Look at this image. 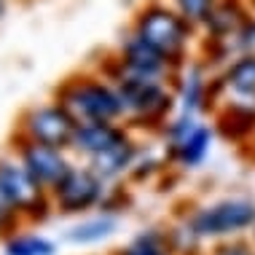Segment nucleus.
Segmentation results:
<instances>
[{"instance_id": "f257e3e1", "label": "nucleus", "mask_w": 255, "mask_h": 255, "mask_svg": "<svg viewBox=\"0 0 255 255\" xmlns=\"http://www.w3.org/2000/svg\"><path fill=\"white\" fill-rule=\"evenodd\" d=\"M100 75L116 86L124 105V121L129 129H148L164 134L172 113L177 108V92L169 81L140 78V75L124 73L116 54H108L100 65Z\"/></svg>"}, {"instance_id": "f03ea898", "label": "nucleus", "mask_w": 255, "mask_h": 255, "mask_svg": "<svg viewBox=\"0 0 255 255\" xmlns=\"http://www.w3.org/2000/svg\"><path fill=\"white\" fill-rule=\"evenodd\" d=\"M132 32L167 62L175 75H180L188 67V49L196 35V27L185 22L172 5L161 0L145 3L134 13Z\"/></svg>"}, {"instance_id": "7ed1b4c3", "label": "nucleus", "mask_w": 255, "mask_h": 255, "mask_svg": "<svg viewBox=\"0 0 255 255\" xmlns=\"http://www.w3.org/2000/svg\"><path fill=\"white\" fill-rule=\"evenodd\" d=\"M54 102L73 116L75 124H100L124 121V105L116 86L100 73H75L67 75L54 89Z\"/></svg>"}, {"instance_id": "20e7f679", "label": "nucleus", "mask_w": 255, "mask_h": 255, "mask_svg": "<svg viewBox=\"0 0 255 255\" xmlns=\"http://www.w3.org/2000/svg\"><path fill=\"white\" fill-rule=\"evenodd\" d=\"M185 226L202 239H237L255 226V199L250 196H223L202 204L185 215Z\"/></svg>"}, {"instance_id": "39448f33", "label": "nucleus", "mask_w": 255, "mask_h": 255, "mask_svg": "<svg viewBox=\"0 0 255 255\" xmlns=\"http://www.w3.org/2000/svg\"><path fill=\"white\" fill-rule=\"evenodd\" d=\"M0 191L19 207L24 223H43L54 212L51 194L35 183V177L24 169L16 156L0 153Z\"/></svg>"}, {"instance_id": "423d86ee", "label": "nucleus", "mask_w": 255, "mask_h": 255, "mask_svg": "<svg viewBox=\"0 0 255 255\" xmlns=\"http://www.w3.org/2000/svg\"><path fill=\"white\" fill-rule=\"evenodd\" d=\"M75 129L78 124L57 102H46V105H32L27 108L16 121V134L27 137L40 145H51L59 150H70L75 140Z\"/></svg>"}, {"instance_id": "0eeeda50", "label": "nucleus", "mask_w": 255, "mask_h": 255, "mask_svg": "<svg viewBox=\"0 0 255 255\" xmlns=\"http://www.w3.org/2000/svg\"><path fill=\"white\" fill-rule=\"evenodd\" d=\"M108 194V183L92 167H73V172L51 191L54 212L59 215H84L89 210H100Z\"/></svg>"}, {"instance_id": "6e6552de", "label": "nucleus", "mask_w": 255, "mask_h": 255, "mask_svg": "<svg viewBox=\"0 0 255 255\" xmlns=\"http://www.w3.org/2000/svg\"><path fill=\"white\" fill-rule=\"evenodd\" d=\"M13 156L24 164V169L35 177V183L43 185L49 194L75 167L65 150L51 148V145H40V142H32L19 134H13Z\"/></svg>"}, {"instance_id": "1a4fd4ad", "label": "nucleus", "mask_w": 255, "mask_h": 255, "mask_svg": "<svg viewBox=\"0 0 255 255\" xmlns=\"http://www.w3.org/2000/svg\"><path fill=\"white\" fill-rule=\"evenodd\" d=\"M116 57H119L124 73H129V75H140V78H156V81H169V78H175V73L169 70L167 62L158 57V54L150 49L148 43H142V40L134 35V32H129V35L121 40Z\"/></svg>"}, {"instance_id": "9d476101", "label": "nucleus", "mask_w": 255, "mask_h": 255, "mask_svg": "<svg viewBox=\"0 0 255 255\" xmlns=\"http://www.w3.org/2000/svg\"><path fill=\"white\" fill-rule=\"evenodd\" d=\"M212 129L231 145L245 148L255 137V105L250 102H231L226 100L212 113Z\"/></svg>"}, {"instance_id": "9b49d317", "label": "nucleus", "mask_w": 255, "mask_h": 255, "mask_svg": "<svg viewBox=\"0 0 255 255\" xmlns=\"http://www.w3.org/2000/svg\"><path fill=\"white\" fill-rule=\"evenodd\" d=\"M212 140H215V129L212 124H196L191 127L185 134H180L177 140L167 142V153H164V161L175 164V167L183 169H194L207 158L212 148Z\"/></svg>"}, {"instance_id": "f8f14e48", "label": "nucleus", "mask_w": 255, "mask_h": 255, "mask_svg": "<svg viewBox=\"0 0 255 255\" xmlns=\"http://www.w3.org/2000/svg\"><path fill=\"white\" fill-rule=\"evenodd\" d=\"M129 134H132V129H129L127 124H113V121L78 124L70 150H75V153H81V156H86V158H94V156L110 150L113 145H119V142L127 140Z\"/></svg>"}, {"instance_id": "ddd939ff", "label": "nucleus", "mask_w": 255, "mask_h": 255, "mask_svg": "<svg viewBox=\"0 0 255 255\" xmlns=\"http://www.w3.org/2000/svg\"><path fill=\"white\" fill-rule=\"evenodd\" d=\"M140 156H142V153H140V145H137V140L129 134L127 140L119 142V145H113L110 150H105V153L89 158L86 167H92V169L102 177V180L110 183V180H119V177L129 175V172H132V167L140 161Z\"/></svg>"}, {"instance_id": "4468645a", "label": "nucleus", "mask_w": 255, "mask_h": 255, "mask_svg": "<svg viewBox=\"0 0 255 255\" xmlns=\"http://www.w3.org/2000/svg\"><path fill=\"white\" fill-rule=\"evenodd\" d=\"M226 100L231 102H250L255 105V57H237L220 70ZM223 100V102H226Z\"/></svg>"}, {"instance_id": "2eb2a0df", "label": "nucleus", "mask_w": 255, "mask_h": 255, "mask_svg": "<svg viewBox=\"0 0 255 255\" xmlns=\"http://www.w3.org/2000/svg\"><path fill=\"white\" fill-rule=\"evenodd\" d=\"M250 16L253 13L245 0H220L215 11L210 13V19H207L204 32L210 38H234Z\"/></svg>"}, {"instance_id": "dca6fc26", "label": "nucleus", "mask_w": 255, "mask_h": 255, "mask_svg": "<svg viewBox=\"0 0 255 255\" xmlns=\"http://www.w3.org/2000/svg\"><path fill=\"white\" fill-rule=\"evenodd\" d=\"M116 255H175L169 229H145L132 237Z\"/></svg>"}, {"instance_id": "f3484780", "label": "nucleus", "mask_w": 255, "mask_h": 255, "mask_svg": "<svg viewBox=\"0 0 255 255\" xmlns=\"http://www.w3.org/2000/svg\"><path fill=\"white\" fill-rule=\"evenodd\" d=\"M116 229H119V218L113 215H94V218H86L81 223H75L67 229V239L73 245H97L102 239L113 237Z\"/></svg>"}, {"instance_id": "a211bd4d", "label": "nucleus", "mask_w": 255, "mask_h": 255, "mask_svg": "<svg viewBox=\"0 0 255 255\" xmlns=\"http://www.w3.org/2000/svg\"><path fill=\"white\" fill-rule=\"evenodd\" d=\"M5 255H57V245L35 231H19L3 242Z\"/></svg>"}, {"instance_id": "6ab92c4d", "label": "nucleus", "mask_w": 255, "mask_h": 255, "mask_svg": "<svg viewBox=\"0 0 255 255\" xmlns=\"http://www.w3.org/2000/svg\"><path fill=\"white\" fill-rule=\"evenodd\" d=\"M220 0H172V8H175L180 16L185 19L188 24H194L196 30L207 24V19H210V13L215 11V5Z\"/></svg>"}, {"instance_id": "aec40b11", "label": "nucleus", "mask_w": 255, "mask_h": 255, "mask_svg": "<svg viewBox=\"0 0 255 255\" xmlns=\"http://www.w3.org/2000/svg\"><path fill=\"white\" fill-rule=\"evenodd\" d=\"M24 231V215L8 196L0 191V239H11L13 234Z\"/></svg>"}, {"instance_id": "412c9836", "label": "nucleus", "mask_w": 255, "mask_h": 255, "mask_svg": "<svg viewBox=\"0 0 255 255\" xmlns=\"http://www.w3.org/2000/svg\"><path fill=\"white\" fill-rule=\"evenodd\" d=\"M229 43H231V51H234V59L237 57H255V13L247 22L239 27V32L234 38H229Z\"/></svg>"}, {"instance_id": "4be33fe9", "label": "nucleus", "mask_w": 255, "mask_h": 255, "mask_svg": "<svg viewBox=\"0 0 255 255\" xmlns=\"http://www.w3.org/2000/svg\"><path fill=\"white\" fill-rule=\"evenodd\" d=\"M132 204V194H129L127 185H116V188H108L105 199H102L100 204V212L102 215H119L121 210H127V207Z\"/></svg>"}, {"instance_id": "5701e85b", "label": "nucleus", "mask_w": 255, "mask_h": 255, "mask_svg": "<svg viewBox=\"0 0 255 255\" xmlns=\"http://www.w3.org/2000/svg\"><path fill=\"white\" fill-rule=\"evenodd\" d=\"M212 255H255V245H250L247 239L237 237V239H223L215 245Z\"/></svg>"}, {"instance_id": "b1692460", "label": "nucleus", "mask_w": 255, "mask_h": 255, "mask_svg": "<svg viewBox=\"0 0 255 255\" xmlns=\"http://www.w3.org/2000/svg\"><path fill=\"white\" fill-rule=\"evenodd\" d=\"M161 164H167V161H158V158H142V156H140V161L132 167V172H129V180H132V183L148 180L150 175H156V172L164 169Z\"/></svg>"}, {"instance_id": "393cba45", "label": "nucleus", "mask_w": 255, "mask_h": 255, "mask_svg": "<svg viewBox=\"0 0 255 255\" xmlns=\"http://www.w3.org/2000/svg\"><path fill=\"white\" fill-rule=\"evenodd\" d=\"M245 148H247V153H250V158H253V161H255V137H253L250 142H247Z\"/></svg>"}, {"instance_id": "a878e982", "label": "nucleus", "mask_w": 255, "mask_h": 255, "mask_svg": "<svg viewBox=\"0 0 255 255\" xmlns=\"http://www.w3.org/2000/svg\"><path fill=\"white\" fill-rule=\"evenodd\" d=\"M5 8H8V0H0V19L5 16Z\"/></svg>"}, {"instance_id": "bb28decb", "label": "nucleus", "mask_w": 255, "mask_h": 255, "mask_svg": "<svg viewBox=\"0 0 255 255\" xmlns=\"http://www.w3.org/2000/svg\"><path fill=\"white\" fill-rule=\"evenodd\" d=\"M250 8H253V13H255V0H250Z\"/></svg>"}, {"instance_id": "cd10ccee", "label": "nucleus", "mask_w": 255, "mask_h": 255, "mask_svg": "<svg viewBox=\"0 0 255 255\" xmlns=\"http://www.w3.org/2000/svg\"><path fill=\"white\" fill-rule=\"evenodd\" d=\"M253 245H255V226H253Z\"/></svg>"}]
</instances>
